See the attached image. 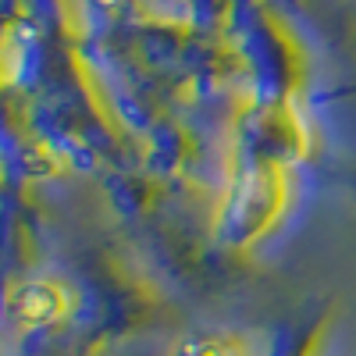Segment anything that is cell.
I'll use <instances>...</instances> for the list:
<instances>
[{
    "mask_svg": "<svg viewBox=\"0 0 356 356\" xmlns=\"http://www.w3.org/2000/svg\"><path fill=\"white\" fill-rule=\"evenodd\" d=\"M178 356H239V353H235V346L218 342V339H196V342H186Z\"/></svg>",
    "mask_w": 356,
    "mask_h": 356,
    "instance_id": "obj_1",
    "label": "cell"
}]
</instances>
